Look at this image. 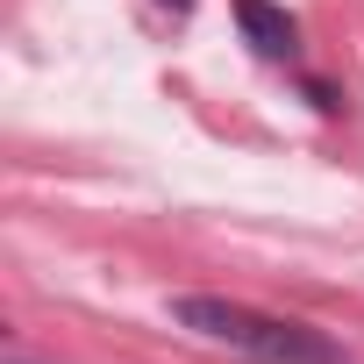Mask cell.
Wrapping results in <instances>:
<instances>
[{"label": "cell", "instance_id": "6da1fadb", "mask_svg": "<svg viewBox=\"0 0 364 364\" xmlns=\"http://www.w3.org/2000/svg\"><path fill=\"white\" fill-rule=\"evenodd\" d=\"M164 314H171L178 328L208 336V343H229V350L257 357V364H343V350H336L321 328H307V321H279V314H257V307L222 300V293H171Z\"/></svg>", "mask_w": 364, "mask_h": 364}, {"label": "cell", "instance_id": "7a4b0ae2", "mask_svg": "<svg viewBox=\"0 0 364 364\" xmlns=\"http://www.w3.org/2000/svg\"><path fill=\"white\" fill-rule=\"evenodd\" d=\"M236 29H243V43H250L257 58H293V50H300L293 15L272 8V0H236Z\"/></svg>", "mask_w": 364, "mask_h": 364}, {"label": "cell", "instance_id": "3957f363", "mask_svg": "<svg viewBox=\"0 0 364 364\" xmlns=\"http://www.w3.org/2000/svg\"><path fill=\"white\" fill-rule=\"evenodd\" d=\"M178 8H186V0H178Z\"/></svg>", "mask_w": 364, "mask_h": 364}]
</instances>
